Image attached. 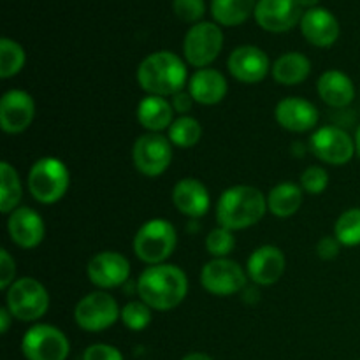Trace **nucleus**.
<instances>
[{"instance_id":"obj_18","label":"nucleus","mask_w":360,"mask_h":360,"mask_svg":"<svg viewBox=\"0 0 360 360\" xmlns=\"http://www.w3.org/2000/svg\"><path fill=\"white\" fill-rule=\"evenodd\" d=\"M287 259L281 248L274 245H262L253 250L246 260L248 280L257 287H271L283 278Z\"/></svg>"},{"instance_id":"obj_13","label":"nucleus","mask_w":360,"mask_h":360,"mask_svg":"<svg viewBox=\"0 0 360 360\" xmlns=\"http://www.w3.org/2000/svg\"><path fill=\"white\" fill-rule=\"evenodd\" d=\"M86 276L98 290L108 292L129 281L130 262L123 253L105 250L91 257L86 266Z\"/></svg>"},{"instance_id":"obj_32","label":"nucleus","mask_w":360,"mask_h":360,"mask_svg":"<svg viewBox=\"0 0 360 360\" xmlns=\"http://www.w3.org/2000/svg\"><path fill=\"white\" fill-rule=\"evenodd\" d=\"M120 320H122L127 329L134 330V333H141V330L150 327L151 320H153V309L141 299L139 301H130L125 306H122Z\"/></svg>"},{"instance_id":"obj_3","label":"nucleus","mask_w":360,"mask_h":360,"mask_svg":"<svg viewBox=\"0 0 360 360\" xmlns=\"http://www.w3.org/2000/svg\"><path fill=\"white\" fill-rule=\"evenodd\" d=\"M267 213V197L252 185H234L218 197L214 217L220 227L245 231L259 224Z\"/></svg>"},{"instance_id":"obj_39","label":"nucleus","mask_w":360,"mask_h":360,"mask_svg":"<svg viewBox=\"0 0 360 360\" xmlns=\"http://www.w3.org/2000/svg\"><path fill=\"white\" fill-rule=\"evenodd\" d=\"M171 104H172V109H174L176 115L186 116L190 111H192L195 101H193L192 95L188 94V90H183V91H179V94L172 95Z\"/></svg>"},{"instance_id":"obj_16","label":"nucleus","mask_w":360,"mask_h":360,"mask_svg":"<svg viewBox=\"0 0 360 360\" xmlns=\"http://www.w3.org/2000/svg\"><path fill=\"white\" fill-rule=\"evenodd\" d=\"M35 118V102L28 91L13 88L0 98V127L9 136H18L32 125Z\"/></svg>"},{"instance_id":"obj_34","label":"nucleus","mask_w":360,"mask_h":360,"mask_svg":"<svg viewBox=\"0 0 360 360\" xmlns=\"http://www.w3.org/2000/svg\"><path fill=\"white\" fill-rule=\"evenodd\" d=\"M301 188L309 195H320L329 186V172L322 165H309L301 174Z\"/></svg>"},{"instance_id":"obj_23","label":"nucleus","mask_w":360,"mask_h":360,"mask_svg":"<svg viewBox=\"0 0 360 360\" xmlns=\"http://www.w3.org/2000/svg\"><path fill=\"white\" fill-rule=\"evenodd\" d=\"M316 94L323 104L340 111V109H347L354 102L355 84L343 70L329 69L320 74L316 81Z\"/></svg>"},{"instance_id":"obj_28","label":"nucleus","mask_w":360,"mask_h":360,"mask_svg":"<svg viewBox=\"0 0 360 360\" xmlns=\"http://www.w3.org/2000/svg\"><path fill=\"white\" fill-rule=\"evenodd\" d=\"M23 197V185L16 169L4 160L0 164V211L2 214L13 213L20 207Z\"/></svg>"},{"instance_id":"obj_17","label":"nucleus","mask_w":360,"mask_h":360,"mask_svg":"<svg viewBox=\"0 0 360 360\" xmlns=\"http://www.w3.org/2000/svg\"><path fill=\"white\" fill-rule=\"evenodd\" d=\"M274 120L288 132L306 134L319 129L320 111L308 98L285 97L274 108Z\"/></svg>"},{"instance_id":"obj_31","label":"nucleus","mask_w":360,"mask_h":360,"mask_svg":"<svg viewBox=\"0 0 360 360\" xmlns=\"http://www.w3.org/2000/svg\"><path fill=\"white\" fill-rule=\"evenodd\" d=\"M334 236L347 248L360 246V207L345 210L334 224Z\"/></svg>"},{"instance_id":"obj_30","label":"nucleus","mask_w":360,"mask_h":360,"mask_svg":"<svg viewBox=\"0 0 360 360\" xmlns=\"http://www.w3.org/2000/svg\"><path fill=\"white\" fill-rule=\"evenodd\" d=\"M27 63V53L23 46L9 37L0 39V77L9 79L18 76Z\"/></svg>"},{"instance_id":"obj_25","label":"nucleus","mask_w":360,"mask_h":360,"mask_svg":"<svg viewBox=\"0 0 360 360\" xmlns=\"http://www.w3.org/2000/svg\"><path fill=\"white\" fill-rule=\"evenodd\" d=\"M311 74V60L301 51H287L274 60L271 67V76L278 84L297 86L302 84Z\"/></svg>"},{"instance_id":"obj_1","label":"nucleus","mask_w":360,"mask_h":360,"mask_svg":"<svg viewBox=\"0 0 360 360\" xmlns=\"http://www.w3.org/2000/svg\"><path fill=\"white\" fill-rule=\"evenodd\" d=\"M188 276L174 264L148 266L136 281V294L153 311L176 309L188 294Z\"/></svg>"},{"instance_id":"obj_19","label":"nucleus","mask_w":360,"mask_h":360,"mask_svg":"<svg viewBox=\"0 0 360 360\" xmlns=\"http://www.w3.org/2000/svg\"><path fill=\"white\" fill-rule=\"evenodd\" d=\"M7 234L21 250H34L44 241V218L28 206H20L7 214Z\"/></svg>"},{"instance_id":"obj_24","label":"nucleus","mask_w":360,"mask_h":360,"mask_svg":"<svg viewBox=\"0 0 360 360\" xmlns=\"http://www.w3.org/2000/svg\"><path fill=\"white\" fill-rule=\"evenodd\" d=\"M174 115L171 101L158 95H146L141 98L136 109L137 122L146 132L162 134L164 130H169V127L176 120Z\"/></svg>"},{"instance_id":"obj_26","label":"nucleus","mask_w":360,"mask_h":360,"mask_svg":"<svg viewBox=\"0 0 360 360\" xmlns=\"http://www.w3.org/2000/svg\"><path fill=\"white\" fill-rule=\"evenodd\" d=\"M304 190L294 181H280L267 193V211L276 218H290L301 210Z\"/></svg>"},{"instance_id":"obj_2","label":"nucleus","mask_w":360,"mask_h":360,"mask_svg":"<svg viewBox=\"0 0 360 360\" xmlns=\"http://www.w3.org/2000/svg\"><path fill=\"white\" fill-rule=\"evenodd\" d=\"M137 84L146 95H158V97H172L188 86V69L186 63L174 51L150 53L141 60L136 70Z\"/></svg>"},{"instance_id":"obj_22","label":"nucleus","mask_w":360,"mask_h":360,"mask_svg":"<svg viewBox=\"0 0 360 360\" xmlns=\"http://www.w3.org/2000/svg\"><path fill=\"white\" fill-rule=\"evenodd\" d=\"M186 90H188V94L192 95L197 104L217 105L227 97L229 83L227 77L220 70L213 69V67H206V69H197L190 76Z\"/></svg>"},{"instance_id":"obj_29","label":"nucleus","mask_w":360,"mask_h":360,"mask_svg":"<svg viewBox=\"0 0 360 360\" xmlns=\"http://www.w3.org/2000/svg\"><path fill=\"white\" fill-rule=\"evenodd\" d=\"M167 137L172 143V146L183 148V150H188L193 148L202 137V125L197 118L186 115V116H178V118L172 122V125L169 127Z\"/></svg>"},{"instance_id":"obj_27","label":"nucleus","mask_w":360,"mask_h":360,"mask_svg":"<svg viewBox=\"0 0 360 360\" xmlns=\"http://www.w3.org/2000/svg\"><path fill=\"white\" fill-rule=\"evenodd\" d=\"M257 0H211V16L220 27H239L255 13Z\"/></svg>"},{"instance_id":"obj_43","label":"nucleus","mask_w":360,"mask_h":360,"mask_svg":"<svg viewBox=\"0 0 360 360\" xmlns=\"http://www.w3.org/2000/svg\"><path fill=\"white\" fill-rule=\"evenodd\" d=\"M297 2L302 9L308 11V9H315V7H319L320 0H297Z\"/></svg>"},{"instance_id":"obj_14","label":"nucleus","mask_w":360,"mask_h":360,"mask_svg":"<svg viewBox=\"0 0 360 360\" xmlns=\"http://www.w3.org/2000/svg\"><path fill=\"white\" fill-rule=\"evenodd\" d=\"M271 60L264 49L253 44H243L232 49L227 69L236 81L243 84L262 83L271 72Z\"/></svg>"},{"instance_id":"obj_40","label":"nucleus","mask_w":360,"mask_h":360,"mask_svg":"<svg viewBox=\"0 0 360 360\" xmlns=\"http://www.w3.org/2000/svg\"><path fill=\"white\" fill-rule=\"evenodd\" d=\"M13 320H14V316L11 315V311L7 309V306H2V308H0V333L7 334L11 323H13Z\"/></svg>"},{"instance_id":"obj_15","label":"nucleus","mask_w":360,"mask_h":360,"mask_svg":"<svg viewBox=\"0 0 360 360\" xmlns=\"http://www.w3.org/2000/svg\"><path fill=\"white\" fill-rule=\"evenodd\" d=\"M304 9L297 0H257L255 18L257 25L271 34H285L301 23Z\"/></svg>"},{"instance_id":"obj_11","label":"nucleus","mask_w":360,"mask_h":360,"mask_svg":"<svg viewBox=\"0 0 360 360\" xmlns=\"http://www.w3.org/2000/svg\"><path fill=\"white\" fill-rule=\"evenodd\" d=\"M21 352L27 360H67L70 343L58 327L49 323H34L23 334Z\"/></svg>"},{"instance_id":"obj_8","label":"nucleus","mask_w":360,"mask_h":360,"mask_svg":"<svg viewBox=\"0 0 360 360\" xmlns=\"http://www.w3.org/2000/svg\"><path fill=\"white\" fill-rule=\"evenodd\" d=\"M122 315L118 301L105 290H95L79 299L74 308L77 327L86 333H102L115 326Z\"/></svg>"},{"instance_id":"obj_37","label":"nucleus","mask_w":360,"mask_h":360,"mask_svg":"<svg viewBox=\"0 0 360 360\" xmlns=\"http://www.w3.org/2000/svg\"><path fill=\"white\" fill-rule=\"evenodd\" d=\"M83 360H123V355L112 345L95 343L84 350Z\"/></svg>"},{"instance_id":"obj_36","label":"nucleus","mask_w":360,"mask_h":360,"mask_svg":"<svg viewBox=\"0 0 360 360\" xmlns=\"http://www.w3.org/2000/svg\"><path fill=\"white\" fill-rule=\"evenodd\" d=\"M16 281V260L6 248L0 250V288L4 292Z\"/></svg>"},{"instance_id":"obj_10","label":"nucleus","mask_w":360,"mask_h":360,"mask_svg":"<svg viewBox=\"0 0 360 360\" xmlns=\"http://www.w3.org/2000/svg\"><path fill=\"white\" fill-rule=\"evenodd\" d=\"M309 151L327 165H347L355 157V139L338 125H323L313 130Z\"/></svg>"},{"instance_id":"obj_41","label":"nucleus","mask_w":360,"mask_h":360,"mask_svg":"<svg viewBox=\"0 0 360 360\" xmlns=\"http://www.w3.org/2000/svg\"><path fill=\"white\" fill-rule=\"evenodd\" d=\"M290 150H292V155H294V157L302 158L304 157V153H308L309 146L308 144H302V143H299V141H295V143H292Z\"/></svg>"},{"instance_id":"obj_20","label":"nucleus","mask_w":360,"mask_h":360,"mask_svg":"<svg viewBox=\"0 0 360 360\" xmlns=\"http://www.w3.org/2000/svg\"><path fill=\"white\" fill-rule=\"evenodd\" d=\"M299 27L302 37L316 48H330L336 44L341 35L340 21L326 7L304 11Z\"/></svg>"},{"instance_id":"obj_9","label":"nucleus","mask_w":360,"mask_h":360,"mask_svg":"<svg viewBox=\"0 0 360 360\" xmlns=\"http://www.w3.org/2000/svg\"><path fill=\"white\" fill-rule=\"evenodd\" d=\"M248 283L246 267L232 259H211L200 271V285L214 297H231L241 294Z\"/></svg>"},{"instance_id":"obj_35","label":"nucleus","mask_w":360,"mask_h":360,"mask_svg":"<svg viewBox=\"0 0 360 360\" xmlns=\"http://www.w3.org/2000/svg\"><path fill=\"white\" fill-rule=\"evenodd\" d=\"M172 11L179 21L195 25L200 23L206 14V2L204 0H172Z\"/></svg>"},{"instance_id":"obj_33","label":"nucleus","mask_w":360,"mask_h":360,"mask_svg":"<svg viewBox=\"0 0 360 360\" xmlns=\"http://www.w3.org/2000/svg\"><path fill=\"white\" fill-rule=\"evenodd\" d=\"M204 245H206V252L213 259H227L236 248V236L232 231L218 225L206 236Z\"/></svg>"},{"instance_id":"obj_21","label":"nucleus","mask_w":360,"mask_h":360,"mask_svg":"<svg viewBox=\"0 0 360 360\" xmlns=\"http://www.w3.org/2000/svg\"><path fill=\"white\" fill-rule=\"evenodd\" d=\"M172 204L181 214L199 220L206 217L211 207L210 190L200 179L183 178L172 188Z\"/></svg>"},{"instance_id":"obj_6","label":"nucleus","mask_w":360,"mask_h":360,"mask_svg":"<svg viewBox=\"0 0 360 360\" xmlns=\"http://www.w3.org/2000/svg\"><path fill=\"white\" fill-rule=\"evenodd\" d=\"M6 306L20 322H37L48 313V288L30 276L18 278L6 290Z\"/></svg>"},{"instance_id":"obj_42","label":"nucleus","mask_w":360,"mask_h":360,"mask_svg":"<svg viewBox=\"0 0 360 360\" xmlns=\"http://www.w3.org/2000/svg\"><path fill=\"white\" fill-rule=\"evenodd\" d=\"M183 360H213L210 355L206 354H200V352H193V354H188L183 357Z\"/></svg>"},{"instance_id":"obj_38","label":"nucleus","mask_w":360,"mask_h":360,"mask_svg":"<svg viewBox=\"0 0 360 360\" xmlns=\"http://www.w3.org/2000/svg\"><path fill=\"white\" fill-rule=\"evenodd\" d=\"M341 243L338 241L336 236H323L316 243V255L320 260H334L341 253Z\"/></svg>"},{"instance_id":"obj_12","label":"nucleus","mask_w":360,"mask_h":360,"mask_svg":"<svg viewBox=\"0 0 360 360\" xmlns=\"http://www.w3.org/2000/svg\"><path fill=\"white\" fill-rule=\"evenodd\" d=\"M132 160L134 167L146 178L162 176L172 162V143L164 134H143L134 143Z\"/></svg>"},{"instance_id":"obj_7","label":"nucleus","mask_w":360,"mask_h":360,"mask_svg":"<svg viewBox=\"0 0 360 360\" xmlns=\"http://www.w3.org/2000/svg\"><path fill=\"white\" fill-rule=\"evenodd\" d=\"M224 30L214 21L192 25L183 39V56L195 69H206L220 56L224 49Z\"/></svg>"},{"instance_id":"obj_5","label":"nucleus","mask_w":360,"mask_h":360,"mask_svg":"<svg viewBox=\"0 0 360 360\" xmlns=\"http://www.w3.org/2000/svg\"><path fill=\"white\" fill-rule=\"evenodd\" d=\"M28 192L37 202L56 204L70 186L69 167L56 157H42L28 171Z\"/></svg>"},{"instance_id":"obj_4","label":"nucleus","mask_w":360,"mask_h":360,"mask_svg":"<svg viewBox=\"0 0 360 360\" xmlns=\"http://www.w3.org/2000/svg\"><path fill=\"white\" fill-rule=\"evenodd\" d=\"M134 253L146 266L165 264L178 246V232L165 218L144 221L134 236Z\"/></svg>"},{"instance_id":"obj_44","label":"nucleus","mask_w":360,"mask_h":360,"mask_svg":"<svg viewBox=\"0 0 360 360\" xmlns=\"http://www.w3.org/2000/svg\"><path fill=\"white\" fill-rule=\"evenodd\" d=\"M354 139H355V153H357V157L360 160V125L357 127V130H355Z\"/></svg>"}]
</instances>
